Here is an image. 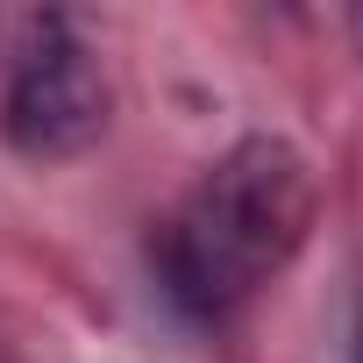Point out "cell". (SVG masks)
Listing matches in <instances>:
<instances>
[{
  "label": "cell",
  "mask_w": 363,
  "mask_h": 363,
  "mask_svg": "<svg viewBox=\"0 0 363 363\" xmlns=\"http://www.w3.org/2000/svg\"><path fill=\"white\" fill-rule=\"evenodd\" d=\"M313 235V164L285 135H242L221 150L150 242L157 285L178 313H242Z\"/></svg>",
  "instance_id": "1"
},
{
  "label": "cell",
  "mask_w": 363,
  "mask_h": 363,
  "mask_svg": "<svg viewBox=\"0 0 363 363\" xmlns=\"http://www.w3.org/2000/svg\"><path fill=\"white\" fill-rule=\"evenodd\" d=\"M114 86L72 15H15L0 50V135L29 164L86 157L107 135Z\"/></svg>",
  "instance_id": "2"
}]
</instances>
